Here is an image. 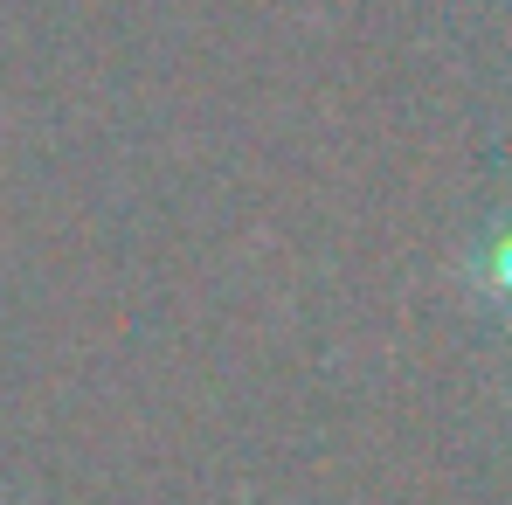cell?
Masks as SVG:
<instances>
[{"label":"cell","mask_w":512,"mask_h":505,"mask_svg":"<svg viewBox=\"0 0 512 505\" xmlns=\"http://www.w3.org/2000/svg\"><path fill=\"white\" fill-rule=\"evenodd\" d=\"M478 284L512 305V222L499 229V236H485V250H478Z\"/></svg>","instance_id":"1"}]
</instances>
